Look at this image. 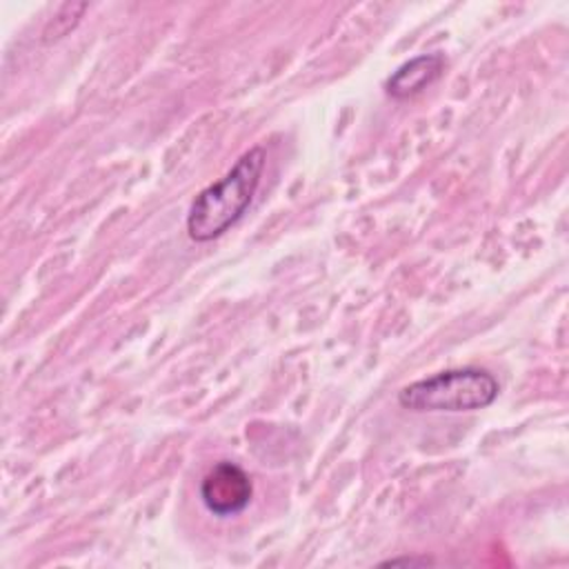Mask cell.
Masks as SVG:
<instances>
[{"label":"cell","mask_w":569,"mask_h":569,"mask_svg":"<svg viewBox=\"0 0 569 569\" xmlns=\"http://www.w3.org/2000/svg\"><path fill=\"white\" fill-rule=\"evenodd\" d=\"M445 56L440 51L420 53L407 62H402L387 80L385 91L393 100H407L431 87L445 71Z\"/></svg>","instance_id":"cell-4"},{"label":"cell","mask_w":569,"mask_h":569,"mask_svg":"<svg viewBox=\"0 0 569 569\" xmlns=\"http://www.w3.org/2000/svg\"><path fill=\"white\" fill-rule=\"evenodd\" d=\"M84 9H87V2H78V4L67 2V4H62L60 11L53 16V20L47 22V27L42 31V40L51 42V40H58V38L67 36V31H71L78 24Z\"/></svg>","instance_id":"cell-5"},{"label":"cell","mask_w":569,"mask_h":569,"mask_svg":"<svg viewBox=\"0 0 569 569\" xmlns=\"http://www.w3.org/2000/svg\"><path fill=\"white\" fill-rule=\"evenodd\" d=\"M498 378L480 367H458L409 382L398 391V405L409 411H476L493 405Z\"/></svg>","instance_id":"cell-2"},{"label":"cell","mask_w":569,"mask_h":569,"mask_svg":"<svg viewBox=\"0 0 569 569\" xmlns=\"http://www.w3.org/2000/svg\"><path fill=\"white\" fill-rule=\"evenodd\" d=\"M267 164V149H247L213 184L204 187L187 211V233L193 242H209L236 224L251 204Z\"/></svg>","instance_id":"cell-1"},{"label":"cell","mask_w":569,"mask_h":569,"mask_svg":"<svg viewBox=\"0 0 569 569\" xmlns=\"http://www.w3.org/2000/svg\"><path fill=\"white\" fill-rule=\"evenodd\" d=\"M431 558H391L385 560L382 567H396V565H431Z\"/></svg>","instance_id":"cell-6"},{"label":"cell","mask_w":569,"mask_h":569,"mask_svg":"<svg viewBox=\"0 0 569 569\" xmlns=\"http://www.w3.org/2000/svg\"><path fill=\"white\" fill-rule=\"evenodd\" d=\"M251 496L253 482L249 473L231 460H220L200 480V500L218 518H229L244 511Z\"/></svg>","instance_id":"cell-3"}]
</instances>
